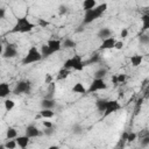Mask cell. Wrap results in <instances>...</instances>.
<instances>
[{
	"label": "cell",
	"instance_id": "ba28073f",
	"mask_svg": "<svg viewBox=\"0 0 149 149\" xmlns=\"http://www.w3.org/2000/svg\"><path fill=\"white\" fill-rule=\"evenodd\" d=\"M106 88H107V84L104 80V78H94L90 84V87L87 88V93H93V92L106 90Z\"/></svg>",
	"mask_w": 149,
	"mask_h": 149
},
{
	"label": "cell",
	"instance_id": "e0dca14e",
	"mask_svg": "<svg viewBox=\"0 0 149 149\" xmlns=\"http://www.w3.org/2000/svg\"><path fill=\"white\" fill-rule=\"evenodd\" d=\"M107 102H108V100H107V99H102V98L97 99V100H95V107H97L98 112L104 113V112H105V109H106Z\"/></svg>",
	"mask_w": 149,
	"mask_h": 149
},
{
	"label": "cell",
	"instance_id": "d6a6232c",
	"mask_svg": "<svg viewBox=\"0 0 149 149\" xmlns=\"http://www.w3.org/2000/svg\"><path fill=\"white\" fill-rule=\"evenodd\" d=\"M57 12H58V15L63 16V15L68 14V12H69V8H68V6H65V5H59V6H58V9H57Z\"/></svg>",
	"mask_w": 149,
	"mask_h": 149
},
{
	"label": "cell",
	"instance_id": "d4e9b609",
	"mask_svg": "<svg viewBox=\"0 0 149 149\" xmlns=\"http://www.w3.org/2000/svg\"><path fill=\"white\" fill-rule=\"evenodd\" d=\"M95 6H97V1L95 0H84L83 1V9H84V12L88 10V9H92Z\"/></svg>",
	"mask_w": 149,
	"mask_h": 149
},
{
	"label": "cell",
	"instance_id": "277c9868",
	"mask_svg": "<svg viewBox=\"0 0 149 149\" xmlns=\"http://www.w3.org/2000/svg\"><path fill=\"white\" fill-rule=\"evenodd\" d=\"M41 59H43L42 54H41V50H38L37 47L31 45V47L28 49L27 54L23 56L21 63H22V65H28V64H31V63L40 62Z\"/></svg>",
	"mask_w": 149,
	"mask_h": 149
},
{
	"label": "cell",
	"instance_id": "603a6c76",
	"mask_svg": "<svg viewBox=\"0 0 149 149\" xmlns=\"http://www.w3.org/2000/svg\"><path fill=\"white\" fill-rule=\"evenodd\" d=\"M141 22H142V31L149 30V14H143L141 16Z\"/></svg>",
	"mask_w": 149,
	"mask_h": 149
},
{
	"label": "cell",
	"instance_id": "6da1fadb",
	"mask_svg": "<svg viewBox=\"0 0 149 149\" xmlns=\"http://www.w3.org/2000/svg\"><path fill=\"white\" fill-rule=\"evenodd\" d=\"M107 8H108V5H107L106 2H102V3H100V5H97V6H95L94 8H92V9L85 10L84 17H83V22H81V23H83L84 26L92 23L93 21L98 20V19L107 10Z\"/></svg>",
	"mask_w": 149,
	"mask_h": 149
},
{
	"label": "cell",
	"instance_id": "f35d334b",
	"mask_svg": "<svg viewBox=\"0 0 149 149\" xmlns=\"http://www.w3.org/2000/svg\"><path fill=\"white\" fill-rule=\"evenodd\" d=\"M44 83H45L47 85H48V84H50V83H52V76H51V73H47V74H45Z\"/></svg>",
	"mask_w": 149,
	"mask_h": 149
},
{
	"label": "cell",
	"instance_id": "d590c367",
	"mask_svg": "<svg viewBox=\"0 0 149 149\" xmlns=\"http://www.w3.org/2000/svg\"><path fill=\"white\" fill-rule=\"evenodd\" d=\"M116 77H118V83H119V84L125 83V81H126V79H127V76H126L125 73H118V74H116Z\"/></svg>",
	"mask_w": 149,
	"mask_h": 149
},
{
	"label": "cell",
	"instance_id": "e575fe53",
	"mask_svg": "<svg viewBox=\"0 0 149 149\" xmlns=\"http://www.w3.org/2000/svg\"><path fill=\"white\" fill-rule=\"evenodd\" d=\"M49 24H50V22L47 21V20H44V19H38L37 20V26L41 27V28H47Z\"/></svg>",
	"mask_w": 149,
	"mask_h": 149
},
{
	"label": "cell",
	"instance_id": "4316f807",
	"mask_svg": "<svg viewBox=\"0 0 149 149\" xmlns=\"http://www.w3.org/2000/svg\"><path fill=\"white\" fill-rule=\"evenodd\" d=\"M69 74H70V70H69V69H65V68H62V69L59 70L58 74H57V78H56V79H57V80H63V79L68 78Z\"/></svg>",
	"mask_w": 149,
	"mask_h": 149
},
{
	"label": "cell",
	"instance_id": "d6986e66",
	"mask_svg": "<svg viewBox=\"0 0 149 149\" xmlns=\"http://www.w3.org/2000/svg\"><path fill=\"white\" fill-rule=\"evenodd\" d=\"M142 62H143V56L142 55L135 54V55L130 56V64H132V66H134V68L140 66L142 64Z\"/></svg>",
	"mask_w": 149,
	"mask_h": 149
},
{
	"label": "cell",
	"instance_id": "5b68a950",
	"mask_svg": "<svg viewBox=\"0 0 149 149\" xmlns=\"http://www.w3.org/2000/svg\"><path fill=\"white\" fill-rule=\"evenodd\" d=\"M84 61L81 59V57L79 55H74L73 57H70L68 58L64 64H63V68L65 69H69V70H74V71H81L84 69Z\"/></svg>",
	"mask_w": 149,
	"mask_h": 149
},
{
	"label": "cell",
	"instance_id": "ee69618b",
	"mask_svg": "<svg viewBox=\"0 0 149 149\" xmlns=\"http://www.w3.org/2000/svg\"><path fill=\"white\" fill-rule=\"evenodd\" d=\"M49 149H58V147L57 146H50Z\"/></svg>",
	"mask_w": 149,
	"mask_h": 149
},
{
	"label": "cell",
	"instance_id": "7bdbcfd3",
	"mask_svg": "<svg viewBox=\"0 0 149 149\" xmlns=\"http://www.w3.org/2000/svg\"><path fill=\"white\" fill-rule=\"evenodd\" d=\"M5 14H6V9L1 8L0 9V19H5Z\"/></svg>",
	"mask_w": 149,
	"mask_h": 149
},
{
	"label": "cell",
	"instance_id": "44dd1931",
	"mask_svg": "<svg viewBox=\"0 0 149 149\" xmlns=\"http://www.w3.org/2000/svg\"><path fill=\"white\" fill-rule=\"evenodd\" d=\"M100 59H101L100 55H99V54H94V55H92L87 61H84V65L86 66V65H92V64L99 63V62H100Z\"/></svg>",
	"mask_w": 149,
	"mask_h": 149
},
{
	"label": "cell",
	"instance_id": "2e32d148",
	"mask_svg": "<svg viewBox=\"0 0 149 149\" xmlns=\"http://www.w3.org/2000/svg\"><path fill=\"white\" fill-rule=\"evenodd\" d=\"M72 92L73 93H78V94H86L87 93V90L85 88V86H84L83 83L78 81V83H76L72 86Z\"/></svg>",
	"mask_w": 149,
	"mask_h": 149
},
{
	"label": "cell",
	"instance_id": "9c48e42d",
	"mask_svg": "<svg viewBox=\"0 0 149 149\" xmlns=\"http://www.w3.org/2000/svg\"><path fill=\"white\" fill-rule=\"evenodd\" d=\"M120 108H121V105H120V102H119L118 100H108L107 106H106V109H105V112H104V114H102V118L109 116L111 114L115 113V112L119 111Z\"/></svg>",
	"mask_w": 149,
	"mask_h": 149
},
{
	"label": "cell",
	"instance_id": "4dcf8cb0",
	"mask_svg": "<svg viewBox=\"0 0 149 149\" xmlns=\"http://www.w3.org/2000/svg\"><path fill=\"white\" fill-rule=\"evenodd\" d=\"M139 43L142 45H149V34H141L139 36Z\"/></svg>",
	"mask_w": 149,
	"mask_h": 149
},
{
	"label": "cell",
	"instance_id": "f546056e",
	"mask_svg": "<svg viewBox=\"0 0 149 149\" xmlns=\"http://www.w3.org/2000/svg\"><path fill=\"white\" fill-rule=\"evenodd\" d=\"M3 106H5V109H6L7 112H10V111L15 107V101L12 100V99H5Z\"/></svg>",
	"mask_w": 149,
	"mask_h": 149
},
{
	"label": "cell",
	"instance_id": "7c38bea8",
	"mask_svg": "<svg viewBox=\"0 0 149 149\" xmlns=\"http://www.w3.org/2000/svg\"><path fill=\"white\" fill-rule=\"evenodd\" d=\"M15 140H16L17 147H20L21 149H24V148H27V147H28L29 141H30V137H29V136H27V135L24 134V135H19Z\"/></svg>",
	"mask_w": 149,
	"mask_h": 149
},
{
	"label": "cell",
	"instance_id": "8d00e7d4",
	"mask_svg": "<svg viewBox=\"0 0 149 149\" xmlns=\"http://www.w3.org/2000/svg\"><path fill=\"white\" fill-rule=\"evenodd\" d=\"M54 132H55V128H54V127H50V128H44L43 134H44V135H47V136H51V135L54 134Z\"/></svg>",
	"mask_w": 149,
	"mask_h": 149
},
{
	"label": "cell",
	"instance_id": "ac0fdd59",
	"mask_svg": "<svg viewBox=\"0 0 149 149\" xmlns=\"http://www.w3.org/2000/svg\"><path fill=\"white\" fill-rule=\"evenodd\" d=\"M54 116H55V112H54V109H47V108H42V109L40 111V115H38V116H36V119H37V118L51 119V118H54Z\"/></svg>",
	"mask_w": 149,
	"mask_h": 149
},
{
	"label": "cell",
	"instance_id": "83f0119b",
	"mask_svg": "<svg viewBox=\"0 0 149 149\" xmlns=\"http://www.w3.org/2000/svg\"><path fill=\"white\" fill-rule=\"evenodd\" d=\"M71 132H72V134H74V135H80V134L84 132V127H83L80 123L76 122L74 125H72V127H71Z\"/></svg>",
	"mask_w": 149,
	"mask_h": 149
},
{
	"label": "cell",
	"instance_id": "9a60e30c",
	"mask_svg": "<svg viewBox=\"0 0 149 149\" xmlns=\"http://www.w3.org/2000/svg\"><path fill=\"white\" fill-rule=\"evenodd\" d=\"M10 92H12L10 87H9V85L7 83H1L0 84V97L2 99H6L10 94Z\"/></svg>",
	"mask_w": 149,
	"mask_h": 149
},
{
	"label": "cell",
	"instance_id": "30bf717a",
	"mask_svg": "<svg viewBox=\"0 0 149 149\" xmlns=\"http://www.w3.org/2000/svg\"><path fill=\"white\" fill-rule=\"evenodd\" d=\"M24 134H26L27 136H29L30 139H34V137H38V136L43 135V132L40 130L35 125H29V126L26 127Z\"/></svg>",
	"mask_w": 149,
	"mask_h": 149
},
{
	"label": "cell",
	"instance_id": "cb8c5ba5",
	"mask_svg": "<svg viewBox=\"0 0 149 149\" xmlns=\"http://www.w3.org/2000/svg\"><path fill=\"white\" fill-rule=\"evenodd\" d=\"M107 72H108V70L106 68H99V69H97L94 71L93 77L94 78H105L106 74H107Z\"/></svg>",
	"mask_w": 149,
	"mask_h": 149
},
{
	"label": "cell",
	"instance_id": "f1b7e54d",
	"mask_svg": "<svg viewBox=\"0 0 149 149\" xmlns=\"http://www.w3.org/2000/svg\"><path fill=\"white\" fill-rule=\"evenodd\" d=\"M17 147V143H16V140L15 139H12V140H7V142L2 146H0V148H6V149H15Z\"/></svg>",
	"mask_w": 149,
	"mask_h": 149
},
{
	"label": "cell",
	"instance_id": "60d3db41",
	"mask_svg": "<svg viewBox=\"0 0 149 149\" xmlns=\"http://www.w3.org/2000/svg\"><path fill=\"white\" fill-rule=\"evenodd\" d=\"M43 123V127L44 128H50V127H54V123L51 121H48V119H45V121H42Z\"/></svg>",
	"mask_w": 149,
	"mask_h": 149
},
{
	"label": "cell",
	"instance_id": "836d02e7",
	"mask_svg": "<svg viewBox=\"0 0 149 149\" xmlns=\"http://www.w3.org/2000/svg\"><path fill=\"white\" fill-rule=\"evenodd\" d=\"M137 134L134 133V132H128V135H127V142H134L135 140H137Z\"/></svg>",
	"mask_w": 149,
	"mask_h": 149
},
{
	"label": "cell",
	"instance_id": "5bb4252c",
	"mask_svg": "<svg viewBox=\"0 0 149 149\" xmlns=\"http://www.w3.org/2000/svg\"><path fill=\"white\" fill-rule=\"evenodd\" d=\"M97 36H98L100 40H105V38L112 36V30H111L108 27H102V28H100V29L98 30Z\"/></svg>",
	"mask_w": 149,
	"mask_h": 149
},
{
	"label": "cell",
	"instance_id": "b9f144b4",
	"mask_svg": "<svg viewBox=\"0 0 149 149\" xmlns=\"http://www.w3.org/2000/svg\"><path fill=\"white\" fill-rule=\"evenodd\" d=\"M112 84H114V85H118L119 83H118V77H116V74H113L112 76Z\"/></svg>",
	"mask_w": 149,
	"mask_h": 149
},
{
	"label": "cell",
	"instance_id": "52a82bcc",
	"mask_svg": "<svg viewBox=\"0 0 149 149\" xmlns=\"http://www.w3.org/2000/svg\"><path fill=\"white\" fill-rule=\"evenodd\" d=\"M19 54V50H17V47L15 43H7L3 49H2V52H1V56L2 58H14L16 57Z\"/></svg>",
	"mask_w": 149,
	"mask_h": 149
},
{
	"label": "cell",
	"instance_id": "7402d4cb",
	"mask_svg": "<svg viewBox=\"0 0 149 149\" xmlns=\"http://www.w3.org/2000/svg\"><path fill=\"white\" fill-rule=\"evenodd\" d=\"M17 135V130L14 127H8L6 130V139L7 140H12V139H16Z\"/></svg>",
	"mask_w": 149,
	"mask_h": 149
},
{
	"label": "cell",
	"instance_id": "7a4b0ae2",
	"mask_svg": "<svg viewBox=\"0 0 149 149\" xmlns=\"http://www.w3.org/2000/svg\"><path fill=\"white\" fill-rule=\"evenodd\" d=\"M35 27H36V24L30 22L27 16H22V17L16 19V22L13 26V28L9 30V33L10 34H24V33L31 31Z\"/></svg>",
	"mask_w": 149,
	"mask_h": 149
},
{
	"label": "cell",
	"instance_id": "8fae6325",
	"mask_svg": "<svg viewBox=\"0 0 149 149\" xmlns=\"http://www.w3.org/2000/svg\"><path fill=\"white\" fill-rule=\"evenodd\" d=\"M115 42L116 40L111 36V37H107L105 40H102L100 47H99V50H108V49H114V45H115Z\"/></svg>",
	"mask_w": 149,
	"mask_h": 149
},
{
	"label": "cell",
	"instance_id": "4fadbf2b",
	"mask_svg": "<svg viewBox=\"0 0 149 149\" xmlns=\"http://www.w3.org/2000/svg\"><path fill=\"white\" fill-rule=\"evenodd\" d=\"M56 106V101L55 99H50V98H43L41 100V107L42 108H47V109H54Z\"/></svg>",
	"mask_w": 149,
	"mask_h": 149
},
{
	"label": "cell",
	"instance_id": "ffe728a7",
	"mask_svg": "<svg viewBox=\"0 0 149 149\" xmlns=\"http://www.w3.org/2000/svg\"><path fill=\"white\" fill-rule=\"evenodd\" d=\"M55 93H56V85H55V83L52 81V83L48 84V87H47V94H45V97H44V98L54 99Z\"/></svg>",
	"mask_w": 149,
	"mask_h": 149
},
{
	"label": "cell",
	"instance_id": "484cf974",
	"mask_svg": "<svg viewBox=\"0 0 149 149\" xmlns=\"http://www.w3.org/2000/svg\"><path fill=\"white\" fill-rule=\"evenodd\" d=\"M62 44H63V48H65V49H72V48H74V47L77 45L76 41H73V40L70 38V37L65 38V40L62 42Z\"/></svg>",
	"mask_w": 149,
	"mask_h": 149
},
{
	"label": "cell",
	"instance_id": "8992f818",
	"mask_svg": "<svg viewBox=\"0 0 149 149\" xmlns=\"http://www.w3.org/2000/svg\"><path fill=\"white\" fill-rule=\"evenodd\" d=\"M30 92H31V83L29 80H19L13 88V93L16 95L29 94Z\"/></svg>",
	"mask_w": 149,
	"mask_h": 149
},
{
	"label": "cell",
	"instance_id": "ab89813d",
	"mask_svg": "<svg viewBox=\"0 0 149 149\" xmlns=\"http://www.w3.org/2000/svg\"><path fill=\"white\" fill-rule=\"evenodd\" d=\"M122 48H123V42H122V41H116V42H115V45H114V49L121 50Z\"/></svg>",
	"mask_w": 149,
	"mask_h": 149
},
{
	"label": "cell",
	"instance_id": "1f68e13d",
	"mask_svg": "<svg viewBox=\"0 0 149 149\" xmlns=\"http://www.w3.org/2000/svg\"><path fill=\"white\" fill-rule=\"evenodd\" d=\"M140 146L141 147H148L149 146V134H146L140 137Z\"/></svg>",
	"mask_w": 149,
	"mask_h": 149
},
{
	"label": "cell",
	"instance_id": "3957f363",
	"mask_svg": "<svg viewBox=\"0 0 149 149\" xmlns=\"http://www.w3.org/2000/svg\"><path fill=\"white\" fill-rule=\"evenodd\" d=\"M63 48L62 41L61 40H56V38H51L49 41H47L45 44H43L41 47V54L43 58H48L51 55H54L55 52L59 51Z\"/></svg>",
	"mask_w": 149,
	"mask_h": 149
},
{
	"label": "cell",
	"instance_id": "74e56055",
	"mask_svg": "<svg viewBox=\"0 0 149 149\" xmlns=\"http://www.w3.org/2000/svg\"><path fill=\"white\" fill-rule=\"evenodd\" d=\"M128 36V29L127 28H122L121 31H120V37L121 38H126Z\"/></svg>",
	"mask_w": 149,
	"mask_h": 149
}]
</instances>
